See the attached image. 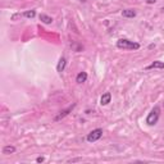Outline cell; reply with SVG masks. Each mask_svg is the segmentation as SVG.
Here are the masks:
<instances>
[{"mask_svg":"<svg viewBox=\"0 0 164 164\" xmlns=\"http://www.w3.org/2000/svg\"><path fill=\"white\" fill-rule=\"evenodd\" d=\"M117 48L123 49V50H137V49H140V44L127 40V38H119V40L117 41Z\"/></svg>","mask_w":164,"mask_h":164,"instance_id":"cell-1","label":"cell"},{"mask_svg":"<svg viewBox=\"0 0 164 164\" xmlns=\"http://www.w3.org/2000/svg\"><path fill=\"white\" fill-rule=\"evenodd\" d=\"M101 136H103V128H96V130H92L87 135V137H86V140H87L89 142H95L101 138Z\"/></svg>","mask_w":164,"mask_h":164,"instance_id":"cell-3","label":"cell"},{"mask_svg":"<svg viewBox=\"0 0 164 164\" xmlns=\"http://www.w3.org/2000/svg\"><path fill=\"white\" fill-rule=\"evenodd\" d=\"M66 66H67V59H66V58H60V59H59V63H58V66H57V71H58L59 73H62V72L64 71Z\"/></svg>","mask_w":164,"mask_h":164,"instance_id":"cell-8","label":"cell"},{"mask_svg":"<svg viewBox=\"0 0 164 164\" xmlns=\"http://www.w3.org/2000/svg\"><path fill=\"white\" fill-rule=\"evenodd\" d=\"M146 69H164V62L160 60H155L150 66H147Z\"/></svg>","mask_w":164,"mask_h":164,"instance_id":"cell-6","label":"cell"},{"mask_svg":"<svg viewBox=\"0 0 164 164\" xmlns=\"http://www.w3.org/2000/svg\"><path fill=\"white\" fill-rule=\"evenodd\" d=\"M159 117H160V108L159 106H154L151 109V112L149 113V115L146 117V123L149 124V126H154V124L158 123Z\"/></svg>","mask_w":164,"mask_h":164,"instance_id":"cell-2","label":"cell"},{"mask_svg":"<svg viewBox=\"0 0 164 164\" xmlns=\"http://www.w3.org/2000/svg\"><path fill=\"white\" fill-rule=\"evenodd\" d=\"M86 80H87V73H86V72H80L76 77V82L77 83H83V82H86Z\"/></svg>","mask_w":164,"mask_h":164,"instance_id":"cell-10","label":"cell"},{"mask_svg":"<svg viewBox=\"0 0 164 164\" xmlns=\"http://www.w3.org/2000/svg\"><path fill=\"white\" fill-rule=\"evenodd\" d=\"M162 12H163V13H164V6H163V8H162Z\"/></svg>","mask_w":164,"mask_h":164,"instance_id":"cell-15","label":"cell"},{"mask_svg":"<svg viewBox=\"0 0 164 164\" xmlns=\"http://www.w3.org/2000/svg\"><path fill=\"white\" fill-rule=\"evenodd\" d=\"M40 21L42 23H45V25H50V23H53V18L49 17V15H46V14H40Z\"/></svg>","mask_w":164,"mask_h":164,"instance_id":"cell-12","label":"cell"},{"mask_svg":"<svg viewBox=\"0 0 164 164\" xmlns=\"http://www.w3.org/2000/svg\"><path fill=\"white\" fill-rule=\"evenodd\" d=\"M145 2H146L147 4H154L155 2H157V0H145Z\"/></svg>","mask_w":164,"mask_h":164,"instance_id":"cell-14","label":"cell"},{"mask_svg":"<svg viewBox=\"0 0 164 164\" xmlns=\"http://www.w3.org/2000/svg\"><path fill=\"white\" fill-rule=\"evenodd\" d=\"M122 15L126 18H134V17H136V10L135 9H124L122 12Z\"/></svg>","mask_w":164,"mask_h":164,"instance_id":"cell-9","label":"cell"},{"mask_svg":"<svg viewBox=\"0 0 164 164\" xmlns=\"http://www.w3.org/2000/svg\"><path fill=\"white\" fill-rule=\"evenodd\" d=\"M44 160H45V158H44V157H38V158L36 159V162H37V163H42Z\"/></svg>","mask_w":164,"mask_h":164,"instance_id":"cell-13","label":"cell"},{"mask_svg":"<svg viewBox=\"0 0 164 164\" xmlns=\"http://www.w3.org/2000/svg\"><path fill=\"white\" fill-rule=\"evenodd\" d=\"M15 153V147L12 146V145H6L3 147V154L5 155H9V154H14Z\"/></svg>","mask_w":164,"mask_h":164,"instance_id":"cell-11","label":"cell"},{"mask_svg":"<svg viewBox=\"0 0 164 164\" xmlns=\"http://www.w3.org/2000/svg\"><path fill=\"white\" fill-rule=\"evenodd\" d=\"M110 100H112V94L110 92H105L100 99V104L101 105H108L109 103H110Z\"/></svg>","mask_w":164,"mask_h":164,"instance_id":"cell-7","label":"cell"},{"mask_svg":"<svg viewBox=\"0 0 164 164\" xmlns=\"http://www.w3.org/2000/svg\"><path fill=\"white\" fill-rule=\"evenodd\" d=\"M36 15V10H27L23 13H17L12 15V21H17L18 18H34Z\"/></svg>","mask_w":164,"mask_h":164,"instance_id":"cell-4","label":"cell"},{"mask_svg":"<svg viewBox=\"0 0 164 164\" xmlns=\"http://www.w3.org/2000/svg\"><path fill=\"white\" fill-rule=\"evenodd\" d=\"M74 106H76V104H72V105H69L67 109H64V110H62L57 117H55V118H54V121H55V122H58V121H60V119H63L64 118V117H67L69 113H71L72 110H73V109H74Z\"/></svg>","mask_w":164,"mask_h":164,"instance_id":"cell-5","label":"cell"}]
</instances>
